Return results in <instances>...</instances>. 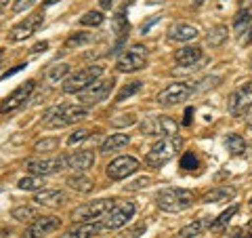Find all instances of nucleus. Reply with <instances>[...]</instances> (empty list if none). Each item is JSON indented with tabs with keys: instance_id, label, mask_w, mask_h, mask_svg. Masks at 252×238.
Wrapping results in <instances>:
<instances>
[{
	"instance_id": "nucleus-22",
	"label": "nucleus",
	"mask_w": 252,
	"mask_h": 238,
	"mask_svg": "<svg viewBox=\"0 0 252 238\" xmlns=\"http://www.w3.org/2000/svg\"><path fill=\"white\" fill-rule=\"evenodd\" d=\"M250 23H252V0H244L233 19V28L238 34H242V30L246 32V28H250Z\"/></svg>"
},
{
	"instance_id": "nucleus-27",
	"label": "nucleus",
	"mask_w": 252,
	"mask_h": 238,
	"mask_svg": "<svg viewBox=\"0 0 252 238\" xmlns=\"http://www.w3.org/2000/svg\"><path fill=\"white\" fill-rule=\"evenodd\" d=\"M227 38H229V30H227V26H215L208 30L206 34V42L210 46H220L227 42Z\"/></svg>"
},
{
	"instance_id": "nucleus-3",
	"label": "nucleus",
	"mask_w": 252,
	"mask_h": 238,
	"mask_svg": "<svg viewBox=\"0 0 252 238\" xmlns=\"http://www.w3.org/2000/svg\"><path fill=\"white\" fill-rule=\"evenodd\" d=\"M158 200V207L166 213H181L189 209L195 200V194L191 190H185V188H164L160 194L156 196Z\"/></svg>"
},
{
	"instance_id": "nucleus-18",
	"label": "nucleus",
	"mask_w": 252,
	"mask_h": 238,
	"mask_svg": "<svg viewBox=\"0 0 252 238\" xmlns=\"http://www.w3.org/2000/svg\"><path fill=\"white\" fill-rule=\"evenodd\" d=\"M101 230H103V226L97 224V221H78L69 230H65L59 238H91Z\"/></svg>"
},
{
	"instance_id": "nucleus-17",
	"label": "nucleus",
	"mask_w": 252,
	"mask_h": 238,
	"mask_svg": "<svg viewBox=\"0 0 252 238\" xmlns=\"http://www.w3.org/2000/svg\"><path fill=\"white\" fill-rule=\"evenodd\" d=\"M67 169H72L76 173H84L94 166V152L91 150H80V152H72L65 156Z\"/></svg>"
},
{
	"instance_id": "nucleus-1",
	"label": "nucleus",
	"mask_w": 252,
	"mask_h": 238,
	"mask_svg": "<svg viewBox=\"0 0 252 238\" xmlns=\"http://www.w3.org/2000/svg\"><path fill=\"white\" fill-rule=\"evenodd\" d=\"M89 116V108H82V106H67V104H61V106H55L51 110L44 112V124L49 129H63V126H69V124H76L78 120Z\"/></svg>"
},
{
	"instance_id": "nucleus-55",
	"label": "nucleus",
	"mask_w": 252,
	"mask_h": 238,
	"mask_svg": "<svg viewBox=\"0 0 252 238\" xmlns=\"http://www.w3.org/2000/svg\"><path fill=\"white\" fill-rule=\"evenodd\" d=\"M248 228H252V219H250V224H248Z\"/></svg>"
},
{
	"instance_id": "nucleus-50",
	"label": "nucleus",
	"mask_w": 252,
	"mask_h": 238,
	"mask_svg": "<svg viewBox=\"0 0 252 238\" xmlns=\"http://www.w3.org/2000/svg\"><path fill=\"white\" fill-rule=\"evenodd\" d=\"M61 0H44V6H51V4H57Z\"/></svg>"
},
{
	"instance_id": "nucleus-34",
	"label": "nucleus",
	"mask_w": 252,
	"mask_h": 238,
	"mask_svg": "<svg viewBox=\"0 0 252 238\" xmlns=\"http://www.w3.org/2000/svg\"><path fill=\"white\" fill-rule=\"evenodd\" d=\"M103 13H99V11H89V13H84L82 17H80V26H101L103 23Z\"/></svg>"
},
{
	"instance_id": "nucleus-5",
	"label": "nucleus",
	"mask_w": 252,
	"mask_h": 238,
	"mask_svg": "<svg viewBox=\"0 0 252 238\" xmlns=\"http://www.w3.org/2000/svg\"><path fill=\"white\" fill-rule=\"evenodd\" d=\"M141 133L145 137H170L179 135V124L170 116H149L141 122Z\"/></svg>"
},
{
	"instance_id": "nucleus-45",
	"label": "nucleus",
	"mask_w": 252,
	"mask_h": 238,
	"mask_svg": "<svg viewBox=\"0 0 252 238\" xmlns=\"http://www.w3.org/2000/svg\"><path fill=\"white\" fill-rule=\"evenodd\" d=\"M244 34H246V36H244L240 42H242V44H250V42H252V23H250V28L244 32Z\"/></svg>"
},
{
	"instance_id": "nucleus-46",
	"label": "nucleus",
	"mask_w": 252,
	"mask_h": 238,
	"mask_svg": "<svg viewBox=\"0 0 252 238\" xmlns=\"http://www.w3.org/2000/svg\"><path fill=\"white\" fill-rule=\"evenodd\" d=\"M23 68H26V63H21V66H17V68H13V70H9V72H4L2 74V80H4V78H9V76H13V74H17V72H21V70Z\"/></svg>"
},
{
	"instance_id": "nucleus-14",
	"label": "nucleus",
	"mask_w": 252,
	"mask_h": 238,
	"mask_svg": "<svg viewBox=\"0 0 252 238\" xmlns=\"http://www.w3.org/2000/svg\"><path fill=\"white\" fill-rule=\"evenodd\" d=\"M137 169H139V160H137V158H132V156H118V158H114V160L107 164L105 173H107L109 179L120 181V179L130 177Z\"/></svg>"
},
{
	"instance_id": "nucleus-24",
	"label": "nucleus",
	"mask_w": 252,
	"mask_h": 238,
	"mask_svg": "<svg viewBox=\"0 0 252 238\" xmlns=\"http://www.w3.org/2000/svg\"><path fill=\"white\" fill-rule=\"evenodd\" d=\"M91 42H94V36L91 34V32H74V34L67 36L63 49L72 51V49H78V46H84V44H91Z\"/></svg>"
},
{
	"instance_id": "nucleus-15",
	"label": "nucleus",
	"mask_w": 252,
	"mask_h": 238,
	"mask_svg": "<svg viewBox=\"0 0 252 238\" xmlns=\"http://www.w3.org/2000/svg\"><path fill=\"white\" fill-rule=\"evenodd\" d=\"M26 169L32 175L46 177V175H53V173L67 169V164H65V156H55V158H44V160H28Z\"/></svg>"
},
{
	"instance_id": "nucleus-33",
	"label": "nucleus",
	"mask_w": 252,
	"mask_h": 238,
	"mask_svg": "<svg viewBox=\"0 0 252 238\" xmlns=\"http://www.w3.org/2000/svg\"><path fill=\"white\" fill-rule=\"evenodd\" d=\"M13 219H17V221H23V224H32V221L36 219V211L32 209V207H17V209H13Z\"/></svg>"
},
{
	"instance_id": "nucleus-13",
	"label": "nucleus",
	"mask_w": 252,
	"mask_h": 238,
	"mask_svg": "<svg viewBox=\"0 0 252 238\" xmlns=\"http://www.w3.org/2000/svg\"><path fill=\"white\" fill-rule=\"evenodd\" d=\"M189 95H193V89L185 82H172L168 84L166 89H162L160 93L156 95V101L160 106H175V104H181L185 101Z\"/></svg>"
},
{
	"instance_id": "nucleus-42",
	"label": "nucleus",
	"mask_w": 252,
	"mask_h": 238,
	"mask_svg": "<svg viewBox=\"0 0 252 238\" xmlns=\"http://www.w3.org/2000/svg\"><path fill=\"white\" fill-rule=\"evenodd\" d=\"M36 0H17V2L13 4V11L15 13H21V11H26V9H30L32 4H34Z\"/></svg>"
},
{
	"instance_id": "nucleus-26",
	"label": "nucleus",
	"mask_w": 252,
	"mask_h": 238,
	"mask_svg": "<svg viewBox=\"0 0 252 238\" xmlns=\"http://www.w3.org/2000/svg\"><path fill=\"white\" fill-rule=\"evenodd\" d=\"M67 186L76 190V192H80V194H89L93 192V188H94V181L91 177H86V175H72V177H67Z\"/></svg>"
},
{
	"instance_id": "nucleus-47",
	"label": "nucleus",
	"mask_w": 252,
	"mask_h": 238,
	"mask_svg": "<svg viewBox=\"0 0 252 238\" xmlns=\"http://www.w3.org/2000/svg\"><path fill=\"white\" fill-rule=\"evenodd\" d=\"M191 116H193V108H187V110H185V118H183V124H185V126L191 124Z\"/></svg>"
},
{
	"instance_id": "nucleus-37",
	"label": "nucleus",
	"mask_w": 252,
	"mask_h": 238,
	"mask_svg": "<svg viewBox=\"0 0 252 238\" xmlns=\"http://www.w3.org/2000/svg\"><path fill=\"white\" fill-rule=\"evenodd\" d=\"M198 166V158H195L193 152H185L183 158H181V169L183 171H193Z\"/></svg>"
},
{
	"instance_id": "nucleus-39",
	"label": "nucleus",
	"mask_w": 252,
	"mask_h": 238,
	"mask_svg": "<svg viewBox=\"0 0 252 238\" xmlns=\"http://www.w3.org/2000/svg\"><path fill=\"white\" fill-rule=\"evenodd\" d=\"M137 122V116L135 114H122V116H118V118H114V120H112V124L114 126H132V124H135Z\"/></svg>"
},
{
	"instance_id": "nucleus-35",
	"label": "nucleus",
	"mask_w": 252,
	"mask_h": 238,
	"mask_svg": "<svg viewBox=\"0 0 252 238\" xmlns=\"http://www.w3.org/2000/svg\"><path fill=\"white\" fill-rule=\"evenodd\" d=\"M59 148V139L57 137H51V139H42L36 144V152H55Z\"/></svg>"
},
{
	"instance_id": "nucleus-19",
	"label": "nucleus",
	"mask_w": 252,
	"mask_h": 238,
	"mask_svg": "<svg viewBox=\"0 0 252 238\" xmlns=\"http://www.w3.org/2000/svg\"><path fill=\"white\" fill-rule=\"evenodd\" d=\"M198 36V28L195 26H189V23H175L170 30H168V38L172 42H189Z\"/></svg>"
},
{
	"instance_id": "nucleus-43",
	"label": "nucleus",
	"mask_w": 252,
	"mask_h": 238,
	"mask_svg": "<svg viewBox=\"0 0 252 238\" xmlns=\"http://www.w3.org/2000/svg\"><path fill=\"white\" fill-rule=\"evenodd\" d=\"M149 184H152V177H141L137 181H132V184H128V190H141V188H147Z\"/></svg>"
},
{
	"instance_id": "nucleus-56",
	"label": "nucleus",
	"mask_w": 252,
	"mask_h": 238,
	"mask_svg": "<svg viewBox=\"0 0 252 238\" xmlns=\"http://www.w3.org/2000/svg\"><path fill=\"white\" fill-rule=\"evenodd\" d=\"M0 57H2V49H0Z\"/></svg>"
},
{
	"instance_id": "nucleus-23",
	"label": "nucleus",
	"mask_w": 252,
	"mask_h": 238,
	"mask_svg": "<svg viewBox=\"0 0 252 238\" xmlns=\"http://www.w3.org/2000/svg\"><path fill=\"white\" fill-rule=\"evenodd\" d=\"M235 196V188H227V186H217L215 190H210V192L204 194L202 202H227L231 200V198Z\"/></svg>"
},
{
	"instance_id": "nucleus-52",
	"label": "nucleus",
	"mask_w": 252,
	"mask_h": 238,
	"mask_svg": "<svg viewBox=\"0 0 252 238\" xmlns=\"http://www.w3.org/2000/svg\"><path fill=\"white\" fill-rule=\"evenodd\" d=\"M6 4H9V0H0V11H2Z\"/></svg>"
},
{
	"instance_id": "nucleus-57",
	"label": "nucleus",
	"mask_w": 252,
	"mask_h": 238,
	"mask_svg": "<svg viewBox=\"0 0 252 238\" xmlns=\"http://www.w3.org/2000/svg\"><path fill=\"white\" fill-rule=\"evenodd\" d=\"M250 207H252V198H250Z\"/></svg>"
},
{
	"instance_id": "nucleus-20",
	"label": "nucleus",
	"mask_w": 252,
	"mask_h": 238,
	"mask_svg": "<svg viewBox=\"0 0 252 238\" xmlns=\"http://www.w3.org/2000/svg\"><path fill=\"white\" fill-rule=\"evenodd\" d=\"M34 202L42 204V207H59L65 202V194L61 190H38L34 194Z\"/></svg>"
},
{
	"instance_id": "nucleus-10",
	"label": "nucleus",
	"mask_w": 252,
	"mask_h": 238,
	"mask_svg": "<svg viewBox=\"0 0 252 238\" xmlns=\"http://www.w3.org/2000/svg\"><path fill=\"white\" fill-rule=\"evenodd\" d=\"M135 202H120V204H114L112 211L107 213V215L101 219V226L103 230H118L126 226V221H128L132 215H135Z\"/></svg>"
},
{
	"instance_id": "nucleus-30",
	"label": "nucleus",
	"mask_w": 252,
	"mask_h": 238,
	"mask_svg": "<svg viewBox=\"0 0 252 238\" xmlns=\"http://www.w3.org/2000/svg\"><path fill=\"white\" fill-rule=\"evenodd\" d=\"M238 211H240V207H238V204H231L229 209H227V211H223V213H220V215H219L215 221H212V224H210V228L215 230V232H219V230L227 228V224H229V221H231V217H233V215H235V213H238Z\"/></svg>"
},
{
	"instance_id": "nucleus-7",
	"label": "nucleus",
	"mask_w": 252,
	"mask_h": 238,
	"mask_svg": "<svg viewBox=\"0 0 252 238\" xmlns=\"http://www.w3.org/2000/svg\"><path fill=\"white\" fill-rule=\"evenodd\" d=\"M34 89H36V82L34 80L21 82L11 95H6V97L0 101V114H13V112H17L19 108L26 106V101L30 99V95H32V91H34Z\"/></svg>"
},
{
	"instance_id": "nucleus-25",
	"label": "nucleus",
	"mask_w": 252,
	"mask_h": 238,
	"mask_svg": "<svg viewBox=\"0 0 252 238\" xmlns=\"http://www.w3.org/2000/svg\"><path fill=\"white\" fill-rule=\"evenodd\" d=\"M130 141L128 135H122V133H118V135H109V137L101 144V154H109V152H116V150H120L124 148L126 144Z\"/></svg>"
},
{
	"instance_id": "nucleus-28",
	"label": "nucleus",
	"mask_w": 252,
	"mask_h": 238,
	"mask_svg": "<svg viewBox=\"0 0 252 238\" xmlns=\"http://www.w3.org/2000/svg\"><path fill=\"white\" fill-rule=\"evenodd\" d=\"M225 146L231 152V156L246 154V141H244V137H240V135H235V133L227 135V137H225Z\"/></svg>"
},
{
	"instance_id": "nucleus-12",
	"label": "nucleus",
	"mask_w": 252,
	"mask_h": 238,
	"mask_svg": "<svg viewBox=\"0 0 252 238\" xmlns=\"http://www.w3.org/2000/svg\"><path fill=\"white\" fill-rule=\"evenodd\" d=\"M44 21V13L38 11V13H32L30 17H26L23 21H19L17 26H13V30L9 32V40L11 42H21L26 40V38H30L32 34H36V30L42 26Z\"/></svg>"
},
{
	"instance_id": "nucleus-44",
	"label": "nucleus",
	"mask_w": 252,
	"mask_h": 238,
	"mask_svg": "<svg viewBox=\"0 0 252 238\" xmlns=\"http://www.w3.org/2000/svg\"><path fill=\"white\" fill-rule=\"evenodd\" d=\"M158 21H160V17H149V19H147V23H143V26H141V32H143V34H147L149 28L156 26Z\"/></svg>"
},
{
	"instance_id": "nucleus-54",
	"label": "nucleus",
	"mask_w": 252,
	"mask_h": 238,
	"mask_svg": "<svg viewBox=\"0 0 252 238\" xmlns=\"http://www.w3.org/2000/svg\"><path fill=\"white\" fill-rule=\"evenodd\" d=\"M250 72H252V57H250Z\"/></svg>"
},
{
	"instance_id": "nucleus-36",
	"label": "nucleus",
	"mask_w": 252,
	"mask_h": 238,
	"mask_svg": "<svg viewBox=\"0 0 252 238\" xmlns=\"http://www.w3.org/2000/svg\"><path fill=\"white\" fill-rule=\"evenodd\" d=\"M67 72H69V66H67V63H59V66H53L51 72H49V80L57 82V80H61V78L65 76Z\"/></svg>"
},
{
	"instance_id": "nucleus-9",
	"label": "nucleus",
	"mask_w": 252,
	"mask_h": 238,
	"mask_svg": "<svg viewBox=\"0 0 252 238\" xmlns=\"http://www.w3.org/2000/svg\"><path fill=\"white\" fill-rule=\"evenodd\" d=\"M145 57H147V49L141 44H135L128 53H124L118 57L116 61V70L122 74H130V72H137V70L145 68Z\"/></svg>"
},
{
	"instance_id": "nucleus-58",
	"label": "nucleus",
	"mask_w": 252,
	"mask_h": 238,
	"mask_svg": "<svg viewBox=\"0 0 252 238\" xmlns=\"http://www.w3.org/2000/svg\"><path fill=\"white\" fill-rule=\"evenodd\" d=\"M198 2H202V0H198Z\"/></svg>"
},
{
	"instance_id": "nucleus-29",
	"label": "nucleus",
	"mask_w": 252,
	"mask_h": 238,
	"mask_svg": "<svg viewBox=\"0 0 252 238\" xmlns=\"http://www.w3.org/2000/svg\"><path fill=\"white\" fill-rule=\"evenodd\" d=\"M210 224H212L210 219H198V221H193V224L181 228L179 230V236L181 238H193V236H198L204 228H210Z\"/></svg>"
},
{
	"instance_id": "nucleus-11",
	"label": "nucleus",
	"mask_w": 252,
	"mask_h": 238,
	"mask_svg": "<svg viewBox=\"0 0 252 238\" xmlns=\"http://www.w3.org/2000/svg\"><path fill=\"white\" fill-rule=\"evenodd\" d=\"M114 84L116 80L109 78V80H94L91 86L80 93V104L82 106H94V104H101L103 99L109 97V93L114 91Z\"/></svg>"
},
{
	"instance_id": "nucleus-31",
	"label": "nucleus",
	"mask_w": 252,
	"mask_h": 238,
	"mask_svg": "<svg viewBox=\"0 0 252 238\" xmlns=\"http://www.w3.org/2000/svg\"><path fill=\"white\" fill-rule=\"evenodd\" d=\"M17 186L21 190H28V192H38L44 186V179L40 175H28V177H21Z\"/></svg>"
},
{
	"instance_id": "nucleus-49",
	"label": "nucleus",
	"mask_w": 252,
	"mask_h": 238,
	"mask_svg": "<svg viewBox=\"0 0 252 238\" xmlns=\"http://www.w3.org/2000/svg\"><path fill=\"white\" fill-rule=\"evenodd\" d=\"M112 4H114V0H99V6H101V9H109Z\"/></svg>"
},
{
	"instance_id": "nucleus-51",
	"label": "nucleus",
	"mask_w": 252,
	"mask_h": 238,
	"mask_svg": "<svg viewBox=\"0 0 252 238\" xmlns=\"http://www.w3.org/2000/svg\"><path fill=\"white\" fill-rule=\"evenodd\" d=\"M6 236H9V232H6V230L0 226V238H6Z\"/></svg>"
},
{
	"instance_id": "nucleus-2",
	"label": "nucleus",
	"mask_w": 252,
	"mask_h": 238,
	"mask_svg": "<svg viewBox=\"0 0 252 238\" xmlns=\"http://www.w3.org/2000/svg\"><path fill=\"white\" fill-rule=\"evenodd\" d=\"M183 146V139L179 137V135H170V137H162L160 141H156L152 146V150L145 154V164L149 166H156V169H160L164 166L168 160L177 156V152Z\"/></svg>"
},
{
	"instance_id": "nucleus-48",
	"label": "nucleus",
	"mask_w": 252,
	"mask_h": 238,
	"mask_svg": "<svg viewBox=\"0 0 252 238\" xmlns=\"http://www.w3.org/2000/svg\"><path fill=\"white\" fill-rule=\"evenodd\" d=\"M46 49H49V42H38V44L32 46V53H40V51H46Z\"/></svg>"
},
{
	"instance_id": "nucleus-40",
	"label": "nucleus",
	"mask_w": 252,
	"mask_h": 238,
	"mask_svg": "<svg viewBox=\"0 0 252 238\" xmlns=\"http://www.w3.org/2000/svg\"><path fill=\"white\" fill-rule=\"evenodd\" d=\"M89 135H91V131H86V129H78V131H74L72 135H69L67 144H69V146H76V144H80V141L89 139Z\"/></svg>"
},
{
	"instance_id": "nucleus-8",
	"label": "nucleus",
	"mask_w": 252,
	"mask_h": 238,
	"mask_svg": "<svg viewBox=\"0 0 252 238\" xmlns=\"http://www.w3.org/2000/svg\"><path fill=\"white\" fill-rule=\"evenodd\" d=\"M227 108H229V114L240 118L252 108V82H244L235 89L229 99H227Z\"/></svg>"
},
{
	"instance_id": "nucleus-38",
	"label": "nucleus",
	"mask_w": 252,
	"mask_h": 238,
	"mask_svg": "<svg viewBox=\"0 0 252 238\" xmlns=\"http://www.w3.org/2000/svg\"><path fill=\"white\" fill-rule=\"evenodd\" d=\"M143 232H145V224H143V221H139V224H135L132 228L126 230L120 238H141V236H143Z\"/></svg>"
},
{
	"instance_id": "nucleus-6",
	"label": "nucleus",
	"mask_w": 252,
	"mask_h": 238,
	"mask_svg": "<svg viewBox=\"0 0 252 238\" xmlns=\"http://www.w3.org/2000/svg\"><path fill=\"white\" fill-rule=\"evenodd\" d=\"M114 204H116V200H107V198L93 200V202H86L82 207H78L72 213V217H74V221H99L112 211Z\"/></svg>"
},
{
	"instance_id": "nucleus-41",
	"label": "nucleus",
	"mask_w": 252,
	"mask_h": 238,
	"mask_svg": "<svg viewBox=\"0 0 252 238\" xmlns=\"http://www.w3.org/2000/svg\"><path fill=\"white\" fill-rule=\"evenodd\" d=\"M231 238H252V230L250 228H235V230H231Z\"/></svg>"
},
{
	"instance_id": "nucleus-53",
	"label": "nucleus",
	"mask_w": 252,
	"mask_h": 238,
	"mask_svg": "<svg viewBox=\"0 0 252 238\" xmlns=\"http://www.w3.org/2000/svg\"><path fill=\"white\" fill-rule=\"evenodd\" d=\"M246 122H248V129H252V116L248 118V120H246Z\"/></svg>"
},
{
	"instance_id": "nucleus-21",
	"label": "nucleus",
	"mask_w": 252,
	"mask_h": 238,
	"mask_svg": "<svg viewBox=\"0 0 252 238\" xmlns=\"http://www.w3.org/2000/svg\"><path fill=\"white\" fill-rule=\"evenodd\" d=\"M200 59H202V49L200 46H183V49H179L177 55H175V61L179 63V66H183V68H191Z\"/></svg>"
},
{
	"instance_id": "nucleus-32",
	"label": "nucleus",
	"mask_w": 252,
	"mask_h": 238,
	"mask_svg": "<svg viewBox=\"0 0 252 238\" xmlns=\"http://www.w3.org/2000/svg\"><path fill=\"white\" fill-rule=\"evenodd\" d=\"M141 89H143V82H141V80H132V82H128L126 86H122L120 93L116 95V104H120V101H124V99L132 97V95L139 93Z\"/></svg>"
},
{
	"instance_id": "nucleus-16",
	"label": "nucleus",
	"mask_w": 252,
	"mask_h": 238,
	"mask_svg": "<svg viewBox=\"0 0 252 238\" xmlns=\"http://www.w3.org/2000/svg\"><path fill=\"white\" fill-rule=\"evenodd\" d=\"M59 226H61V219L55 217V215L36 217V219L26 228V232H23V238H40V236H46V234L55 232V230H59Z\"/></svg>"
},
{
	"instance_id": "nucleus-4",
	"label": "nucleus",
	"mask_w": 252,
	"mask_h": 238,
	"mask_svg": "<svg viewBox=\"0 0 252 238\" xmlns=\"http://www.w3.org/2000/svg\"><path fill=\"white\" fill-rule=\"evenodd\" d=\"M101 74H103V68L101 66H89V68H82L74 72L72 76H67L61 84V91L72 95V93H82L86 86H91L94 80H99Z\"/></svg>"
}]
</instances>
